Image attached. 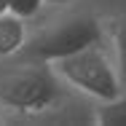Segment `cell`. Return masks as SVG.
Segmentation results:
<instances>
[{"label":"cell","instance_id":"cell-1","mask_svg":"<svg viewBox=\"0 0 126 126\" xmlns=\"http://www.w3.org/2000/svg\"><path fill=\"white\" fill-rule=\"evenodd\" d=\"M48 67L64 80V86H70L97 102L113 99L126 89L113 54L102 48V43L80 48L62 59H54L48 62Z\"/></svg>","mask_w":126,"mask_h":126},{"label":"cell","instance_id":"cell-2","mask_svg":"<svg viewBox=\"0 0 126 126\" xmlns=\"http://www.w3.org/2000/svg\"><path fill=\"white\" fill-rule=\"evenodd\" d=\"M64 80L46 62L8 67L0 73V105L19 113H43L62 97Z\"/></svg>","mask_w":126,"mask_h":126},{"label":"cell","instance_id":"cell-3","mask_svg":"<svg viewBox=\"0 0 126 126\" xmlns=\"http://www.w3.org/2000/svg\"><path fill=\"white\" fill-rule=\"evenodd\" d=\"M105 38L102 24L89 16V14H73V16H62L56 22L46 24L35 38L27 40V46L22 48L30 62H54L62 56H70L80 48L97 46Z\"/></svg>","mask_w":126,"mask_h":126},{"label":"cell","instance_id":"cell-4","mask_svg":"<svg viewBox=\"0 0 126 126\" xmlns=\"http://www.w3.org/2000/svg\"><path fill=\"white\" fill-rule=\"evenodd\" d=\"M27 40H30V32H27L24 16H19L14 11L0 14V59H11L16 54H22Z\"/></svg>","mask_w":126,"mask_h":126},{"label":"cell","instance_id":"cell-5","mask_svg":"<svg viewBox=\"0 0 126 126\" xmlns=\"http://www.w3.org/2000/svg\"><path fill=\"white\" fill-rule=\"evenodd\" d=\"M94 121L102 126H126V89L118 97H113V99L97 102Z\"/></svg>","mask_w":126,"mask_h":126},{"label":"cell","instance_id":"cell-6","mask_svg":"<svg viewBox=\"0 0 126 126\" xmlns=\"http://www.w3.org/2000/svg\"><path fill=\"white\" fill-rule=\"evenodd\" d=\"M110 46H113V59L126 86V11L110 22Z\"/></svg>","mask_w":126,"mask_h":126},{"label":"cell","instance_id":"cell-7","mask_svg":"<svg viewBox=\"0 0 126 126\" xmlns=\"http://www.w3.org/2000/svg\"><path fill=\"white\" fill-rule=\"evenodd\" d=\"M43 5H46V0H11V11L19 14V16H24V19L35 16Z\"/></svg>","mask_w":126,"mask_h":126},{"label":"cell","instance_id":"cell-8","mask_svg":"<svg viewBox=\"0 0 126 126\" xmlns=\"http://www.w3.org/2000/svg\"><path fill=\"white\" fill-rule=\"evenodd\" d=\"M5 11H11V0H0V14H5Z\"/></svg>","mask_w":126,"mask_h":126},{"label":"cell","instance_id":"cell-9","mask_svg":"<svg viewBox=\"0 0 126 126\" xmlns=\"http://www.w3.org/2000/svg\"><path fill=\"white\" fill-rule=\"evenodd\" d=\"M67 3H73V0H46V5H67Z\"/></svg>","mask_w":126,"mask_h":126}]
</instances>
